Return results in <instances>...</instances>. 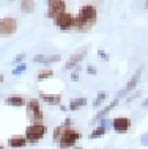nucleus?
Wrapping results in <instances>:
<instances>
[{
    "mask_svg": "<svg viewBox=\"0 0 148 149\" xmlns=\"http://www.w3.org/2000/svg\"><path fill=\"white\" fill-rule=\"evenodd\" d=\"M140 144H142V146H147V144H148V134H143L140 136Z\"/></svg>",
    "mask_w": 148,
    "mask_h": 149,
    "instance_id": "bb28decb",
    "label": "nucleus"
},
{
    "mask_svg": "<svg viewBox=\"0 0 148 149\" xmlns=\"http://www.w3.org/2000/svg\"><path fill=\"white\" fill-rule=\"evenodd\" d=\"M46 132H47V127L44 126V123H32L25 129V138L29 143L35 144V143L41 141L43 136L46 135Z\"/></svg>",
    "mask_w": 148,
    "mask_h": 149,
    "instance_id": "7ed1b4c3",
    "label": "nucleus"
},
{
    "mask_svg": "<svg viewBox=\"0 0 148 149\" xmlns=\"http://www.w3.org/2000/svg\"><path fill=\"white\" fill-rule=\"evenodd\" d=\"M65 124H60V126H57L54 129V134H52V138H54V141L55 143H58L60 141V138H62V135H63V132H65Z\"/></svg>",
    "mask_w": 148,
    "mask_h": 149,
    "instance_id": "6ab92c4d",
    "label": "nucleus"
},
{
    "mask_svg": "<svg viewBox=\"0 0 148 149\" xmlns=\"http://www.w3.org/2000/svg\"><path fill=\"white\" fill-rule=\"evenodd\" d=\"M63 124H65V127H73V119H71L69 116H68V118L63 121Z\"/></svg>",
    "mask_w": 148,
    "mask_h": 149,
    "instance_id": "c85d7f7f",
    "label": "nucleus"
},
{
    "mask_svg": "<svg viewBox=\"0 0 148 149\" xmlns=\"http://www.w3.org/2000/svg\"><path fill=\"white\" fill-rule=\"evenodd\" d=\"M58 107H60V110H62V111H68V107H66V105H63V104H60Z\"/></svg>",
    "mask_w": 148,
    "mask_h": 149,
    "instance_id": "c756f323",
    "label": "nucleus"
},
{
    "mask_svg": "<svg viewBox=\"0 0 148 149\" xmlns=\"http://www.w3.org/2000/svg\"><path fill=\"white\" fill-rule=\"evenodd\" d=\"M73 149H82V148H81V146H74Z\"/></svg>",
    "mask_w": 148,
    "mask_h": 149,
    "instance_id": "72a5a7b5",
    "label": "nucleus"
},
{
    "mask_svg": "<svg viewBox=\"0 0 148 149\" xmlns=\"http://www.w3.org/2000/svg\"><path fill=\"white\" fill-rule=\"evenodd\" d=\"M0 149H3V144L2 143H0Z\"/></svg>",
    "mask_w": 148,
    "mask_h": 149,
    "instance_id": "f704fd0d",
    "label": "nucleus"
},
{
    "mask_svg": "<svg viewBox=\"0 0 148 149\" xmlns=\"http://www.w3.org/2000/svg\"><path fill=\"white\" fill-rule=\"evenodd\" d=\"M29 141H27L25 135H14L8 140V146L13 148V149H21V148H25Z\"/></svg>",
    "mask_w": 148,
    "mask_h": 149,
    "instance_id": "ddd939ff",
    "label": "nucleus"
},
{
    "mask_svg": "<svg viewBox=\"0 0 148 149\" xmlns=\"http://www.w3.org/2000/svg\"><path fill=\"white\" fill-rule=\"evenodd\" d=\"M66 11V2L65 0H47V13L46 17L54 19L55 16H58L60 13Z\"/></svg>",
    "mask_w": 148,
    "mask_h": 149,
    "instance_id": "1a4fd4ad",
    "label": "nucleus"
},
{
    "mask_svg": "<svg viewBox=\"0 0 148 149\" xmlns=\"http://www.w3.org/2000/svg\"><path fill=\"white\" fill-rule=\"evenodd\" d=\"M3 80H5V77H3V74H0V85L3 83Z\"/></svg>",
    "mask_w": 148,
    "mask_h": 149,
    "instance_id": "2f4dec72",
    "label": "nucleus"
},
{
    "mask_svg": "<svg viewBox=\"0 0 148 149\" xmlns=\"http://www.w3.org/2000/svg\"><path fill=\"white\" fill-rule=\"evenodd\" d=\"M85 72H87L88 75H96V74H98V69L93 66V64H87V68H85Z\"/></svg>",
    "mask_w": 148,
    "mask_h": 149,
    "instance_id": "b1692460",
    "label": "nucleus"
},
{
    "mask_svg": "<svg viewBox=\"0 0 148 149\" xmlns=\"http://www.w3.org/2000/svg\"><path fill=\"white\" fill-rule=\"evenodd\" d=\"M106 99H107V93H106V91H101V93H99V94L96 96V99H95L93 107H95V108L101 107V105H102V102H104Z\"/></svg>",
    "mask_w": 148,
    "mask_h": 149,
    "instance_id": "412c9836",
    "label": "nucleus"
},
{
    "mask_svg": "<svg viewBox=\"0 0 148 149\" xmlns=\"http://www.w3.org/2000/svg\"><path fill=\"white\" fill-rule=\"evenodd\" d=\"M25 57H27V55L24 54V52H21V54H18V55L14 57V60H13V64L16 66V64H19V63H24V60H25Z\"/></svg>",
    "mask_w": 148,
    "mask_h": 149,
    "instance_id": "5701e85b",
    "label": "nucleus"
},
{
    "mask_svg": "<svg viewBox=\"0 0 148 149\" xmlns=\"http://www.w3.org/2000/svg\"><path fill=\"white\" fill-rule=\"evenodd\" d=\"M10 2H13V0H10Z\"/></svg>",
    "mask_w": 148,
    "mask_h": 149,
    "instance_id": "c9c22d12",
    "label": "nucleus"
},
{
    "mask_svg": "<svg viewBox=\"0 0 148 149\" xmlns=\"http://www.w3.org/2000/svg\"><path fill=\"white\" fill-rule=\"evenodd\" d=\"M19 8H21L22 13L32 14V13L35 11V0H21V3H19Z\"/></svg>",
    "mask_w": 148,
    "mask_h": 149,
    "instance_id": "f3484780",
    "label": "nucleus"
},
{
    "mask_svg": "<svg viewBox=\"0 0 148 149\" xmlns=\"http://www.w3.org/2000/svg\"><path fill=\"white\" fill-rule=\"evenodd\" d=\"M145 10H148V0H145Z\"/></svg>",
    "mask_w": 148,
    "mask_h": 149,
    "instance_id": "473e14b6",
    "label": "nucleus"
},
{
    "mask_svg": "<svg viewBox=\"0 0 148 149\" xmlns=\"http://www.w3.org/2000/svg\"><path fill=\"white\" fill-rule=\"evenodd\" d=\"M131 124H133V121L129 118H125V116H118V118L112 119V129L117 134H126L131 129Z\"/></svg>",
    "mask_w": 148,
    "mask_h": 149,
    "instance_id": "9d476101",
    "label": "nucleus"
},
{
    "mask_svg": "<svg viewBox=\"0 0 148 149\" xmlns=\"http://www.w3.org/2000/svg\"><path fill=\"white\" fill-rule=\"evenodd\" d=\"M98 21V10L95 5H82L79 10L77 16L74 21V30L76 31H88L95 27Z\"/></svg>",
    "mask_w": 148,
    "mask_h": 149,
    "instance_id": "f257e3e1",
    "label": "nucleus"
},
{
    "mask_svg": "<svg viewBox=\"0 0 148 149\" xmlns=\"http://www.w3.org/2000/svg\"><path fill=\"white\" fill-rule=\"evenodd\" d=\"M118 102H120V97H115V99H114V100H112V102H110V104H109V105H107L106 108H102V110H101V111H98V115H96V116H95V119H93V121H91V123H93V124H95V123H96V121H101L102 118H106V116H107V115H109V113H110V111H112V110H114V108H115V107H117V105H118Z\"/></svg>",
    "mask_w": 148,
    "mask_h": 149,
    "instance_id": "4468645a",
    "label": "nucleus"
},
{
    "mask_svg": "<svg viewBox=\"0 0 148 149\" xmlns=\"http://www.w3.org/2000/svg\"><path fill=\"white\" fill-rule=\"evenodd\" d=\"M25 71H27V64L25 63H19V64H16V66H14V69L11 71V74H13V75H21Z\"/></svg>",
    "mask_w": 148,
    "mask_h": 149,
    "instance_id": "4be33fe9",
    "label": "nucleus"
},
{
    "mask_svg": "<svg viewBox=\"0 0 148 149\" xmlns=\"http://www.w3.org/2000/svg\"><path fill=\"white\" fill-rule=\"evenodd\" d=\"M87 97H74V99H71L69 100V105H68V110H71V111H77V110H81V108H83L87 105Z\"/></svg>",
    "mask_w": 148,
    "mask_h": 149,
    "instance_id": "dca6fc26",
    "label": "nucleus"
},
{
    "mask_svg": "<svg viewBox=\"0 0 148 149\" xmlns=\"http://www.w3.org/2000/svg\"><path fill=\"white\" fill-rule=\"evenodd\" d=\"M39 100L46 102L47 105H60L62 104V94H51V93H39Z\"/></svg>",
    "mask_w": 148,
    "mask_h": 149,
    "instance_id": "f8f14e48",
    "label": "nucleus"
},
{
    "mask_svg": "<svg viewBox=\"0 0 148 149\" xmlns=\"http://www.w3.org/2000/svg\"><path fill=\"white\" fill-rule=\"evenodd\" d=\"M98 57L102 60V61H109L110 57H109V54H107L106 50H98Z\"/></svg>",
    "mask_w": 148,
    "mask_h": 149,
    "instance_id": "393cba45",
    "label": "nucleus"
},
{
    "mask_svg": "<svg viewBox=\"0 0 148 149\" xmlns=\"http://www.w3.org/2000/svg\"><path fill=\"white\" fill-rule=\"evenodd\" d=\"M60 60H62V55H58V54H55V55H35L33 57L35 63H41V64H44V66L58 63Z\"/></svg>",
    "mask_w": 148,
    "mask_h": 149,
    "instance_id": "9b49d317",
    "label": "nucleus"
},
{
    "mask_svg": "<svg viewBox=\"0 0 148 149\" xmlns=\"http://www.w3.org/2000/svg\"><path fill=\"white\" fill-rule=\"evenodd\" d=\"M81 138H82V134L79 130H76L74 127H66L60 141L57 143V146L58 149H73Z\"/></svg>",
    "mask_w": 148,
    "mask_h": 149,
    "instance_id": "f03ea898",
    "label": "nucleus"
},
{
    "mask_svg": "<svg viewBox=\"0 0 148 149\" xmlns=\"http://www.w3.org/2000/svg\"><path fill=\"white\" fill-rule=\"evenodd\" d=\"M140 94H142V91H140V90H139L137 93H134V94H133V96H131V97H128V99H126V104H129V102H131V100H133V99H135V97H139V96H140Z\"/></svg>",
    "mask_w": 148,
    "mask_h": 149,
    "instance_id": "cd10ccee",
    "label": "nucleus"
},
{
    "mask_svg": "<svg viewBox=\"0 0 148 149\" xmlns=\"http://www.w3.org/2000/svg\"><path fill=\"white\" fill-rule=\"evenodd\" d=\"M106 129H104L102 126H98V127H95L93 129V130H91V134L88 135V138L90 140H96V138H101V136L104 135V134H106Z\"/></svg>",
    "mask_w": 148,
    "mask_h": 149,
    "instance_id": "a211bd4d",
    "label": "nucleus"
},
{
    "mask_svg": "<svg viewBox=\"0 0 148 149\" xmlns=\"http://www.w3.org/2000/svg\"><path fill=\"white\" fill-rule=\"evenodd\" d=\"M18 31V21L13 16H5L0 19V36L2 38H10Z\"/></svg>",
    "mask_w": 148,
    "mask_h": 149,
    "instance_id": "423d86ee",
    "label": "nucleus"
},
{
    "mask_svg": "<svg viewBox=\"0 0 148 149\" xmlns=\"http://www.w3.org/2000/svg\"><path fill=\"white\" fill-rule=\"evenodd\" d=\"M52 21H54V25L57 27L58 30L69 31V30H74L76 16H73L71 13H68V11H63V13H60L58 16H55Z\"/></svg>",
    "mask_w": 148,
    "mask_h": 149,
    "instance_id": "39448f33",
    "label": "nucleus"
},
{
    "mask_svg": "<svg viewBox=\"0 0 148 149\" xmlns=\"http://www.w3.org/2000/svg\"><path fill=\"white\" fill-rule=\"evenodd\" d=\"M143 64H140V66H139V69L134 72V75L133 77H131L129 80H128V83H126V86L123 88L121 91L118 93L117 94V97H123V96H126L128 93H133L135 88H137V85H139V82H140V77H142V72H143Z\"/></svg>",
    "mask_w": 148,
    "mask_h": 149,
    "instance_id": "6e6552de",
    "label": "nucleus"
},
{
    "mask_svg": "<svg viewBox=\"0 0 148 149\" xmlns=\"http://www.w3.org/2000/svg\"><path fill=\"white\" fill-rule=\"evenodd\" d=\"M142 107H148V99H145V100L142 102Z\"/></svg>",
    "mask_w": 148,
    "mask_h": 149,
    "instance_id": "7c9ffc66",
    "label": "nucleus"
},
{
    "mask_svg": "<svg viewBox=\"0 0 148 149\" xmlns=\"http://www.w3.org/2000/svg\"><path fill=\"white\" fill-rule=\"evenodd\" d=\"M25 111L27 116L32 119V123H43L44 121V113L41 110V104H39V99H29L25 104Z\"/></svg>",
    "mask_w": 148,
    "mask_h": 149,
    "instance_id": "20e7f679",
    "label": "nucleus"
},
{
    "mask_svg": "<svg viewBox=\"0 0 148 149\" xmlns=\"http://www.w3.org/2000/svg\"><path fill=\"white\" fill-rule=\"evenodd\" d=\"M87 54H88V47H81V49H77L76 52H73V55H71V57L66 60V63L63 64V69H65V71L74 69L77 64L82 63V60L87 57Z\"/></svg>",
    "mask_w": 148,
    "mask_h": 149,
    "instance_id": "0eeeda50",
    "label": "nucleus"
},
{
    "mask_svg": "<svg viewBox=\"0 0 148 149\" xmlns=\"http://www.w3.org/2000/svg\"><path fill=\"white\" fill-rule=\"evenodd\" d=\"M99 123H101V124H99V126H102L104 129H106V130H107V129H109V126L112 124L110 121H109V119H106V118H102L101 121H99Z\"/></svg>",
    "mask_w": 148,
    "mask_h": 149,
    "instance_id": "a878e982",
    "label": "nucleus"
},
{
    "mask_svg": "<svg viewBox=\"0 0 148 149\" xmlns=\"http://www.w3.org/2000/svg\"><path fill=\"white\" fill-rule=\"evenodd\" d=\"M5 104L10 107H25L27 104V99L24 96H19V94H14V96H8L5 99Z\"/></svg>",
    "mask_w": 148,
    "mask_h": 149,
    "instance_id": "2eb2a0df",
    "label": "nucleus"
},
{
    "mask_svg": "<svg viewBox=\"0 0 148 149\" xmlns=\"http://www.w3.org/2000/svg\"><path fill=\"white\" fill-rule=\"evenodd\" d=\"M52 75H54V71L44 68V69H41V71L38 72V77H36V79L39 80V82H43V80H46V79H51Z\"/></svg>",
    "mask_w": 148,
    "mask_h": 149,
    "instance_id": "aec40b11",
    "label": "nucleus"
}]
</instances>
